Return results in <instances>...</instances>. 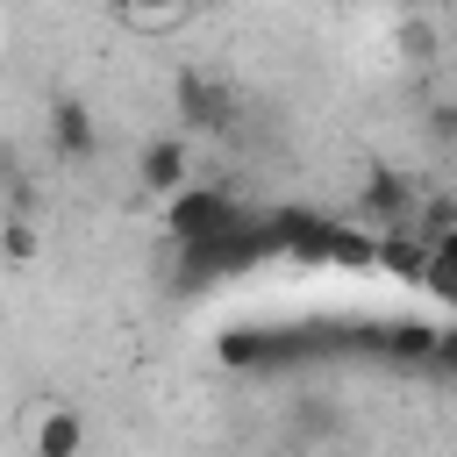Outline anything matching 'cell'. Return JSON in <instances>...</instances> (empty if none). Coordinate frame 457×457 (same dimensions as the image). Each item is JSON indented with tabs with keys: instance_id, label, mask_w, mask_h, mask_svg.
<instances>
[{
	"instance_id": "cell-1",
	"label": "cell",
	"mask_w": 457,
	"mask_h": 457,
	"mask_svg": "<svg viewBox=\"0 0 457 457\" xmlns=\"http://www.w3.org/2000/svg\"><path fill=\"white\" fill-rule=\"evenodd\" d=\"M164 236H171L179 250L214 243V236H236V200H228V186H207V179L179 186V193L164 200Z\"/></svg>"
},
{
	"instance_id": "cell-2",
	"label": "cell",
	"mask_w": 457,
	"mask_h": 457,
	"mask_svg": "<svg viewBox=\"0 0 457 457\" xmlns=\"http://www.w3.org/2000/svg\"><path fill=\"white\" fill-rule=\"evenodd\" d=\"M21 450H29V457H86V414H79L71 400H43V407H29V421H21Z\"/></svg>"
},
{
	"instance_id": "cell-3",
	"label": "cell",
	"mask_w": 457,
	"mask_h": 457,
	"mask_svg": "<svg viewBox=\"0 0 457 457\" xmlns=\"http://www.w3.org/2000/svg\"><path fill=\"white\" fill-rule=\"evenodd\" d=\"M136 186L164 207L179 186H193V143H186V136H171V129H164V136H150V143L136 150Z\"/></svg>"
},
{
	"instance_id": "cell-4",
	"label": "cell",
	"mask_w": 457,
	"mask_h": 457,
	"mask_svg": "<svg viewBox=\"0 0 457 457\" xmlns=\"http://www.w3.org/2000/svg\"><path fill=\"white\" fill-rule=\"evenodd\" d=\"M50 143H57V157H71V164H86V157L100 150V121H93V107H86L79 93H57V100H50Z\"/></svg>"
},
{
	"instance_id": "cell-5",
	"label": "cell",
	"mask_w": 457,
	"mask_h": 457,
	"mask_svg": "<svg viewBox=\"0 0 457 457\" xmlns=\"http://www.w3.org/2000/svg\"><path fill=\"white\" fill-rule=\"evenodd\" d=\"M114 21L129 36H179L193 21V0H114Z\"/></svg>"
},
{
	"instance_id": "cell-6",
	"label": "cell",
	"mask_w": 457,
	"mask_h": 457,
	"mask_svg": "<svg viewBox=\"0 0 457 457\" xmlns=\"http://www.w3.org/2000/svg\"><path fill=\"white\" fill-rule=\"evenodd\" d=\"M179 114H186L193 129H214V121H228V93H221L214 79L186 71V79H179Z\"/></svg>"
},
{
	"instance_id": "cell-7",
	"label": "cell",
	"mask_w": 457,
	"mask_h": 457,
	"mask_svg": "<svg viewBox=\"0 0 457 457\" xmlns=\"http://www.w3.org/2000/svg\"><path fill=\"white\" fill-rule=\"evenodd\" d=\"M364 214H378V221L400 228V221H407V186H400L393 171H371V179H364Z\"/></svg>"
},
{
	"instance_id": "cell-8",
	"label": "cell",
	"mask_w": 457,
	"mask_h": 457,
	"mask_svg": "<svg viewBox=\"0 0 457 457\" xmlns=\"http://www.w3.org/2000/svg\"><path fill=\"white\" fill-rule=\"evenodd\" d=\"M0 257H7V264H36V257H43V228H36L29 214H7V221H0Z\"/></svg>"
},
{
	"instance_id": "cell-9",
	"label": "cell",
	"mask_w": 457,
	"mask_h": 457,
	"mask_svg": "<svg viewBox=\"0 0 457 457\" xmlns=\"http://www.w3.org/2000/svg\"><path fill=\"white\" fill-rule=\"evenodd\" d=\"M421 286H428L436 300H457V236H443V243H428V264H421Z\"/></svg>"
},
{
	"instance_id": "cell-10",
	"label": "cell",
	"mask_w": 457,
	"mask_h": 457,
	"mask_svg": "<svg viewBox=\"0 0 457 457\" xmlns=\"http://www.w3.org/2000/svg\"><path fill=\"white\" fill-rule=\"evenodd\" d=\"M393 50H400V57H414V64H421V57H436V21L407 14V21L393 29Z\"/></svg>"
},
{
	"instance_id": "cell-11",
	"label": "cell",
	"mask_w": 457,
	"mask_h": 457,
	"mask_svg": "<svg viewBox=\"0 0 457 457\" xmlns=\"http://www.w3.org/2000/svg\"><path fill=\"white\" fill-rule=\"evenodd\" d=\"M428 114H436V121H428V129H436V136H443V143H450V136H457V107H450V100H443V107H428Z\"/></svg>"
},
{
	"instance_id": "cell-12",
	"label": "cell",
	"mask_w": 457,
	"mask_h": 457,
	"mask_svg": "<svg viewBox=\"0 0 457 457\" xmlns=\"http://www.w3.org/2000/svg\"><path fill=\"white\" fill-rule=\"evenodd\" d=\"M450 107H457V64H450Z\"/></svg>"
}]
</instances>
